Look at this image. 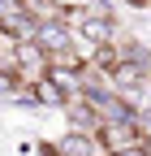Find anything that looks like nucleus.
I'll list each match as a JSON object with an SVG mask.
<instances>
[{
	"label": "nucleus",
	"instance_id": "6e6552de",
	"mask_svg": "<svg viewBox=\"0 0 151 156\" xmlns=\"http://www.w3.org/2000/svg\"><path fill=\"white\" fill-rule=\"evenodd\" d=\"M147 87H151V83H147Z\"/></svg>",
	"mask_w": 151,
	"mask_h": 156
},
{
	"label": "nucleus",
	"instance_id": "20e7f679",
	"mask_svg": "<svg viewBox=\"0 0 151 156\" xmlns=\"http://www.w3.org/2000/svg\"><path fill=\"white\" fill-rule=\"evenodd\" d=\"M56 152H61V156H99L91 130H69V134H61V139H56Z\"/></svg>",
	"mask_w": 151,
	"mask_h": 156
},
{
	"label": "nucleus",
	"instance_id": "f257e3e1",
	"mask_svg": "<svg viewBox=\"0 0 151 156\" xmlns=\"http://www.w3.org/2000/svg\"><path fill=\"white\" fill-rule=\"evenodd\" d=\"M30 44L43 52V61H56V56H65V52L73 48V30H69L65 17H39V22H35Z\"/></svg>",
	"mask_w": 151,
	"mask_h": 156
},
{
	"label": "nucleus",
	"instance_id": "f03ea898",
	"mask_svg": "<svg viewBox=\"0 0 151 156\" xmlns=\"http://www.w3.org/2000/svg\"><path fill=\"white\" fill-rule=\"evenodd\" d=\"M134 139H138L134 122H99L95 126V147L104 156H121L125 147H134Z\"/></svg>",
	"mask_w": 151,
	"mask_h": 156
},
{
	"label": "nucleus",
	"instance_id": "423d86ee",
	"mask_svg": "<svg viewBox=\"0 0 151 156\" xmlns=\"http://www.w3.org/2000/svg\"><path fill=\"white\" fill-rule=\"evenodd\" d=\"M17 87V74H13V65H0V95H9Z\"/></svg>",
	"mask_w": 151,
	"mask_h": 156
},
{
	"label": "nucleus",
	"instance_id": "0eeeda50",
	"mask_svg": "<svg viewBox=\"0 0 151 156\" xmlns=\"http://www.w3.org/2000/svg\"><path fill=\"white\" fill-rule=\"evenodd\" d=\"M99 156H104V152H99Z\"/></svg>",
	"mask_w": 151,
	"mask_h": 156
},
{
	"label": "nucleus",
	"instance_id": "7ed1b4c3",
	"mask_svg": "<svg viewBox=\"0 0 151 156\" xmlns=\"http://www.w3.org/2000/svg\"><path fill=\"white\" fill-rule=\"evenodd\" d=\"M30 100H35V104H52V108H65V104L73 100V95H69L65 87H56L48 74H39V78L30 83Z\"/></svg>",
	"mask_w": 151,
	"mask_h": 156
},
{
	"label": "nucleus",
	"instance_id": "39448f33",
	"mask_svg": "<svg viewBox=\"0 0 151 156\" xmlns=\"http://www.w3.org/2000/svg\"><path fill=\"white\" fill-rule=\"evenodd\" d=\"M117 56H121V52L112 48V39H108V44H95V48H91V61H86V65H95V69L108 74L112 65H117Z\"/></svg>",
	"mask_w": 151,
	"mask_h": 156
}]
</instances>
